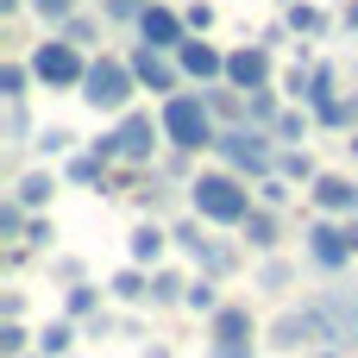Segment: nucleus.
<instances>
[{"instance_id":"cd10ccee","label":"nucleus","mask_w":358,"mask_h":358,"mask_svg":"<svg viewBox=\"0 0 358 358\" xmlns=\"http://www.w3.org/2000/svg\"><path fill=\"white\" fill-rule=\"evenodd\" d=\"M182 302H189V308H195V315H214V308H220V296H214V277H208V271H201V277H195V283H189V296H182Z\"/></svg>"},{"instance_id":"4be33fe9","label":"nucleus","mask_w":358,"mask_h":358,"mask_svg":"<svg viewBox=\"0 0 358 358\" xmlns=\"http://www.w3.org/2000/svg\"><path fill=\"white\" fill-rule=\"evenodd\" d=\"M277 113H283V107H277L271 88H252V94H245V126H277Z\"/></svg>"},{"instance_id":"473e14b6","label":"nucleus","mask_w":358,"mask_h":358,"mask_svg":"<svg viewBox=\"0 0 358 358\" xmlns=\"http://www.w3.org/2000/svg\"><path fill=\"white\" fill-rule=\"evenodd\" d=\"M145 6H151V0H101V13H107V19H132V25H138V13H145Z\"/></svg>"},{"instance_id":"20e7f679","label":"nucleus","mask_w":358,"mask_h":358,"mask_svg":"<svg viewBox=\"0 0 358 358\" xmlns=\"http://www.w3.org/2000/svg\"><path fill=\"white\" fill-rule=\"evenodd\" d=\"M321 340H346V327H340L321 302L289 308V315H277V327H271V346H277V352H302V346H321Z\"/></svg>"},{"instance_id":"72a5a7b5","label":"nucleus","mask_w":358,"mask_h":358,"mask_svg":"<svg viewBox=\"0 0 358 358\" xmlns=\"http://www.w3.org/2000/svg\"><path fill=\"white\" fill-rule=\"evenodd\" d=\"M0 352H6V358H25V327H19V321L0 327Z\"/></svg>"},{"instance_id":"a19ab883","label":"nucleus","mask_w":358,"mask_h":358,"mask_svg":"<svg viewBox=\"0 0 358 358\" xmlns=\"http://www.w3.org/2000/svg\"><path fill=\"white\" fill-rule=\"evenodd\" d=\"M346 151H352V164H358V132H352V138H346Z\"/></svg>"},{"instance_id":"7ed1b4c3","label":"nucleus","mask_w":358,"mask_h":358,"mask_svg":"<svg viewBox=\"0 0 358 358\" xmlns=\"http://www.w3.org/2000/svg\"><path fill=\"white\" fill-rule=\"evenodd\" d=\"M31 76H38L50 94H69V88L88 82V57H82L76 38H44V44L31 50Z\"/></svg>"},{"instance_id":"5701e85b","label":"nucleus","mask_w":358,"mask_h":358,"mask_svg":"<svg viewBox=\"0 0 358 358\" xmlns=\"http://www.w3.org/2000/svg\"><path fill=\"white\" fill-rule=\"evenodd\" d=\"M277 170L289 176V182H315L321 170H315V157L302 151V145H289V151H277Z\"/></svg>"},{"instance_id":"4c0bfd02","label":"nucleus","mask_w":358,"mask_h":358,"mask_svg":"<svg viewBox=\"0 0 358 358\" xmlns=\"http://www.w3.org/2000/svg\"><path fill=\"white\" fill-rule=\"evenodd\" d=\"M189 25H195V31H208V25H214V6H208V0H195V6H189Z\"/></svg>"},{"instance_id":"f3484780","label":"nucleus","mask_w":358,"mask_h":358,"mask_svg":"<svg viewBox=\"0 0 358 358\" xmlns=\"http://www.w3.org/2000/svg\"><path fill=\"white\" fill-rule=\"evenodd\" d=\"M239 233H245V239H252L258 252H277V214H271V208H252Z\"/></svg>"},{"instance_id":"bb28decb","label":"nucleus","mask_w":358,"mask_h":358,"mask_svg":"<svg viewBox=\"0 0 358 358\" xmlns=\"http://www.w3.org/2000/svg\"><path fill=\"white\" fill-rule=\"evenodd\" d=\"M101 170H107V164H101L94 151H82V157H69V170H63V176H69V182H101V189H107V176H101Z\"/></svg>"},{"instance_id":"412c9836","label":"nucleus","mask_w":358,"mask_h":358,"mask_svg":"<svg viewBox=\"0 0 358 358\" xmlns=\"http://www.w3.org/2000/svg\"><path fill=\"white\" fill-rule=\"evenodd\" d=\"M208 107H214V120H245V88H208Z\"/></svg>"},{"instance_id":"c756f323","label":"nucleus","mask_w":358,"mask_h":358,"mask_svg":"<svg viewBox=\"0 0 358 358\" xmlns=\"http://www.w3.org/2000/svg\"><path fill=\"white\" fill-rule=\"evenodd\" d=\"M277 138H283V145H302V138H308V113H296V107L277 113Z\"/></svg>"},{"instance_id":"9b49d317","label":"nucleus","mask_w":358,"mask_h":358,"mask_svg":"<svg viewBox=\"0 0 358 358\" xmlns=\"http://www.w3.org/2000/svg\"><path fill=\"white\" fill-rule=\"evenodd\" d=\"M227 82L233 88H271V44H239V50H227Z\"/></svg>"},{"instance_id":"423d86ee","label":"nucleus","mask_w":358,"mask_h":358,"mask_svg":"<svg viewBox=\"0 0 358 358\" xmlns=\"http://www.w3.org/2000/svg\"><path fill=\"white\" fill-rule=\"evenodd\" d=\"M214 151H220L239 176H271V170H277V138L252 132L245 120H239V126H227V132L214 138Z\"/></svg>"},{"instance_id":"79ce46f5","label":"nucleus","mask_w":358,"mask_h":358,"mask_svg":"<svg viewBox=\"0 0 358 358\" xmlns=\"http://www.w3.org/2000/svg\"><path fill=\"white\" fill-rule=\"evenodd\" d=\"M145 358H170V352H164V346H151V352H145Z\"/></svg>"},{"instance_id":"ea45409f","label":"nucleus","mask_w":358,"mask_h":358,"mask_svg":"<svg viewBox=\"0 0 358 358\" xmlns=\"http://www.w3.org/2000/svg\"><path fill=\"white\" fill-rule=\"evenodd\" d=\"M208 358H252V346H208Z\"/></svg>"},{"instance_id":"9d476101","label":"nucleus","mask_w":358,"mask_h":358,"mask_svg":"<svg viewBox=\"0 0 358 358\" xmlns=\"http://www.w3.org/2000/svg\"><path fill=\"white\" fill-rule=\"evenodd\" d=\"M113 132H120V164H151V151H157V138H164V120H151V113H126Z\"/></svg>"},{"instance_id":"a18cd8bd","label":"nucleus","mask_w":358,"mask_h":358,"mask_svg":"<svg viewBox=\"0 0 358 358\" xmlns=\"http://www.w3.org/2000/svg\"><path fill=\"white\" fill-rule=\"evenodd\" d=\"M38 358H44V352H38Z\"/></svg>"},{"instance_id":"f8f14e48","label":"nucleus","mask_w":358,"mask_h":358,"mask_svg":"<svg viewBox=\"0 0 358 358\" xmlns=\"http://www.w3.org/2000/svg\"><path fill=\"white\" fill-rule=\"evenodd\" d=\"M176 63H182V76L201 82V88H208V82H227V50H214L208 38H189V44L176 50Z\"/></svg>"},{"instance_id":"2f4dec72","label":"nucleus","mask_w":358,"mask_h":358,"mask_svg":"<svg viewBox=\"0 0 358 358\" xmlns=\"http://www.w3.org/2000/svg\"><path fill=\"white\" fill-rule=\"evenodd\" d=\"M63 38H76V44H94V19H88V13H69V19H63Z\"/></svg>"},{"instance_id":"1a4fd4ad","label":"nucleus","mask_w":358,"mask_h":358,"mask_svg":"<svg viewBox=\"0 0 358 358\" xmlns=\"http://www.w3.org/2000/svg\"><path fill=\"white\" fill-rule=\"evenodd\" d=\"M189 31H195V25H189V13H176V6H157V0H151V6L138 13V38L157 44V50H182Z\"/></svg>"},{"instance_id":"f257e3e1","label":"nucleus","mask_w":358,"mask_h":358,"mask_svg":"<svg viewBox=\"0 0 358 358\" xmlns=\"http://www.w3.org/2000/svg\"><path fill=\"white\" fill-rule=\"evenodd\" d=\"M189 214H201L208 227H245L252 189L239 182V170H201L189 182Z\"/></svg>"},{"instance_id":"6ab92c4d","label":"nucleus","mask_w":358,"mask_h":358,"mask_svg":"<svg viewBox=\"0 0 358 358\" xmlns=\"http://www.w3.org/2000/svg\"><path fill=\"white\" fill-rule=\"evenodd\" d=\"M120 302H151V277H145V264H132V271H120L113 283H107Z\"/></svg>"},{"instance_id":"4468645a","label":"nucleus","mask_w":358,"mask_h":358,"mask_svg":"<svg viewBox=\"0 0 358 358\" xmlns=\"http://www.w3.org/2000/svg\"><path fill=\"white\" fill-rule=\"evenodd\" d=\"M208 321H214L208 346H252V308H214Z\"/></svg>"},{"instance_id":"6e6552de","label":"nucleus","mask_w":358,"mask_h":358,"mask_svg":"<svg viewBox=\"0 0 358 358\" xmlns=\"http://www.w3.org/2000/svg\"><path fill=\"white\" fill-rule=\"evenodd\" d=\"M308 258L321 264V271H340V264H352V233H346V220H308Z\"/></svg>"},{"instance_id":"37998d69","label":"nucleus","mask_w":358,"mask_h":358,"mask_svg":"<svg viewBox=\"0 0 358 358\" xmlns=\"http://www.w3.org/2000/svg\"><path fill=\"white\" fill-rule=\"evenodd\" d=\"M315 358H340V352H315Z\"/></svg>"},{"instance_id":"dca6fc26","label":"nucleus","mask_w":358,"mask_h":358,"mask_svg":"<svg viewBox=\"0 0 358 358\" xmlns=\"http://www.w3.org/2000/svg\"><path fill=\"white\" fill-rule=\"evenodd\" d=\"M13 195H19V201H25L31 214H38V208H44L50 195H57V176H50V170H31V176H19V189H13Z\"/></svg>"},{"instance_id":"f704fd0d","label":"nucleus","mask_w":358,"mask_h":358,"mask_svg":"<svg viewBox=\"0 0 358 358\" xmlns=\"http://www.w3.org/2000/svg\"><path fill=\"white\" fill-rule=\"evenodd\" d=\"M25 6H31V13H44V19H57V25L76 13V0H25Z\"/></svg>"},{"instance_id":"c85d7f7f","label":"nucleus","mask_w":358,"mask_h":358,"mask_svg":"<svg viewBox=\"0 0 358 358\" xmlns=\"http://www.w3.org/2000/svg\"><path fill=\"white\" fill-rule=\"evenodd\" d=\"M258 201H264V208H283V201H289V176H283V170L258 176Z\"/></svg>"},{"instance_id":"b1692460","label":"nucleus","mask_w":358,"mask_h":358,"mask_svg":"<svg viewBox=\"0 0 358 358\" xmlns=\"http://www.w3.org/2000/svg\"><path fill=\"white\" fill-rule=\"evenodd\" d=\"M69 346H76V327H69V321H50V327L38 334V352L44 358H63Z\"/></svg>"},{"instance_id":"0eeeda50","label":"nucleus","mask_w":358,"mask_h":358,"mask_svg":"<svg viewBox=\"0 0 358 358\" xmlns=\"http://www.w3.org/2000/svg\"><path fill=\"white\" fill-rule=\"evenodd\" d=\"M126 63H132L138 88H151V94H176V88H182V63H176V50H157V44L138 38V50H132Z\"/></svg>"},{"instance_id":"c03bdc74","label":"nucleus","mask_w":358,"mask_h":358,"mask_svg":"<svg viewBox=\"0 0 358 358\" xmlns=\"http://www.w3.org/2000/svg\"><path fill=\"white\" fill-rule=\"evenodd\" d=\"M283 6H289V0H283Z\"/></svg>"},{"instance_id":"a878e982","label":"nucleus","mask_w":358,"mask_h":358,"mask_svg":"<svg viewBox=\"0 0 358 358\" xmlns=\"http://www.w3.org/2000/svg\"><path fill=\"white\" fill-rule=\"evenodd\" d=\"M25 82H31V63H0V94L6 101H25Z\"/></svg>"},{"instance_id":"f03ea898","label":"nucleus","mask_w":358,"mask_h":358,"mask_svg":"<svg viewBox=\"0 0 358 358\" xmlns=\"http://www.w3.org/2000/svg\"><path fill=\"white\" fill-rule=\"evenodd\" d=\"M164 138L176 145V151H208L220 132H214V107H208V94H164Z\"/></svg>"},{"instance_id":"c9c22d12","label":"nucleus","mask_w":358,"mask_h":358,"mask_svg":"<svg viewBox=\"0 0 358 358\" xmlns=\"http://www.w3.org/2000/svg\"><path fill=\"white\" fill-rule=\"evenodd\" d=\"M88 151H94V157H101V164H120V132H101V138H94V145H88Z\"/></svg>"},{"instance_id":"e433bc0d","label":"nucleus","mask_w":358,"mask_h":358,"mask_svg":"<svg viewBox=\"0 0 358 358\" xmlns=\"http://www.w3.org/2000/svg\"><path fill=\"white\" fill-rule=\"evenodd\" d=\"M50 239H57L50 220H25V245H50Z\"/></svg>"},{"instance_id":"7c9ffc66","label":"nucleus","mask_w":358,"mask_h":358,"mask_svg":"<svg viewBox=\"0 0 358 358\" xmlns=\"http://www.w3.org/2000/svg\"><path fill=\"white\" fill-rule=\"evenodd\" d=\"M69 145H76V132H69V126H44V132H38V151H44V157H63Z\"/></svg>"},{"instance_id":"58836bf2","label":"nucleus","mask_w":358,"mask_h":358,"mask_svg":"<svg viewBox=\"0 0 358 358\" xmlns=\"http://www.w3.org/2000/svg\"><path fill=\"white\" fill-rule=\"evenodd\" d=\"M258 283H264V289H283V283H289V264H264V277H258Z\"/></svg>"},{"instance_id":"ddd939ff","label":"nucleus","mask_w":358,"mask_h":358,"mask_svg":"<svg viewBox=\"0 0 358 358\" xmlns=\"http://www.w3.org/2000/svg\"><path fill=\"white\" fill-rule=\"evenodd\" d=\"M308 201L321 208V214H358V189H352V176H315L308 182Z\"/></svg>"},{"instance_id":"2eb2a0df","label":"nucleus","mask_w":358,"mask_h":358,"mask_svg":"<svg viewBox=\"0 0 358 358\" xmlns=\"http://www.w3.org/2000/svg\"><path fill=\"white\" fill-rule=\"evenodd\" d=\"M170 245H176V233H164V227H151V220L132 227V264H151V271H157Z\"/></svg>"},{"instance_id":"a211bd4d","label":"nucleus","mask_w":358,"mask_h":358,"mask_svg":"<svg viewBox=\"0 0 358 358\" xmlns=\"http://www.w3.org/2000/svg\"><path fill=\"white\" fill-rule=\"evenodd\" d=\"M283 25H289L296 38H315V31L327 25V13H321V6H302V0H289V6H283Z\"/></svg>"},{"instance_id":"39448f33","label":"nucleus","mask_w":358,"mask_h":358,"mask_svg":"<svg viewBox=\"0 0 358 358\" xmlns=\"http://www.w3.org/2000/svg\"><path fill=\"white\" fill-rule=\"evenodd\" d=\"M132 88H138V76H132V63H120V57H94L88 63V82L76 88L94 113H120L126 101H132Z\"/></svg>"},{"instance_id":"393cba45","label":"nucleus","mask_w":358,"mask_h":358,"mask_svg":"<svg viewBox=\"0 0 358 358\" xmlns=\"http://www.w3.org/2000/svg\"><path fill=\"white\" fill-rule=\"evenodd\" d=\"M182 296H189V283H182L176 271H151V302L170 308V302H182Z\"/></svg>"},{"instance_id":"aec40b11","label":"nucleus","mask_w":358,"mask_h":358,"mask_svg":"<svg viewBox=\"0 0 358 358\" xmlns=\"http://www.w3.org/2000/svg\"><path fill=\"white\" fill-rule=\"evenodd\" d=\"M63 308H69V321H94V315H101V289H94V283H69Z\"/></svg>"}]
</instances>
